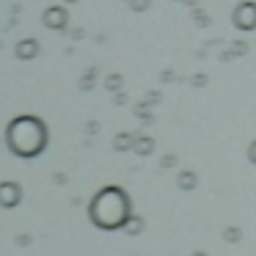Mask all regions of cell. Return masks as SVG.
<instances>
[{
	"label": "cell",
	"instance_id": "cell-5",
	"mask_svg": "<svg viewBox=\"0 0 256 256\" xmlns=\"http://www.w3.org/2000/svg\"><path fill=\"white\" fill-rule=\"evenodd\" d=\"M17 201H20V188L17 184H8V182L0 184V204L3 206H17Z\"/></svg>",
	"mask_w": 256,
	"mask_h": 256
},
{
	"label": "cell",
	"instance_id": "cell-7",
	"mask_svg": "<svg viewBox=\"0 0 256 256\" xmlns=\"http://www.w3.org/2000/svg\"><path fill=\"white\" fill-rule=\"evenodd\" d=\"M127 6L132 8L135 14H144V12H149V8H152V0H127Z\"/></svg>",
	"mask_w": 256,
	"mask_h": 256
},
{
	"label": "cell",
	"instance_id": "cell-2",
	"mask_svg": "<svg viewBox=\"0 0 256 256\" xmlns=\"http://www.w3.org/2000/svg\"><path fill=\"white\" fill-rule=\"evenodd\" d=\"M232 25L242 34L256 30V0H240L232 8Z\"/></svg>",
	"mask_w": 256,
	"mask_h": 256
},
{
	"label": "cell",
	"instance_id": "cell-1",
	"mask_svg": "<svg viewBox=\"0 0 256 256\" xmlns=\"http://www.w3.org/2000/svg\"><path fill=\"white\" fill-rule=\"evenodd\" d=\"M6 144L20 157H36L47 146V127L36 116H17L6 130Z\"/></svg>",
	"mask_w": 256,
	"mask_h": 256
},
{
	"label": "cell",
	"instance_id": "cell-13",
	"mask_svg": "<svg viewBox=\"0 0 256 256\" xmlns=\"http://www.w3.org/2000/svg\"><path fill=\"white\" fill-rule=\"evenodd\" d=\"M64 3H69V6H72V3H78V0H61V6H64Z\"/></svg>",
	"mask_w": 256,
	"mask_h": 256
},
{
	"label": "cell",
	"instance_id": "cell-6",
	"mask_svg": "<svg viewBox=\"0 0 256 256\" xmlns=\"http://www.w3.org/2000/svg\"><path fill=\"white\" fill-rule=\"evenodd\" d=\"M245 52H248V44H245V42H234L232 47H228L226 52H223V61H228V58H237V56H245Z\"/></svg>",
	"mask_w": 256,
	"mask_h": 256
},
{
	"label": "cell",
	"instance_id": "cell-3",
	"mask_svg": "<svg viewBox=\"0 0 256 256\" xmlns=\"http://www.w3.org/2000/svg\"><path fill=\"white\" fill-rule=\"evenodd\" d=\"M42 22H44V28L50 30H66L69 28V12L66 6H47L44 14H42Z\"/></svg>",
	"mask_w": 256,
	"mask_h": 256
},
{
	"label": "cell",
	"instance_id": "cell-10",
	"mask_svg": "<svg viewBox=\"0 0 256 256\" xmlns=\"http://www.w3.org/2000/svg\"><path fill=\"white\" fill-rule=\"evenodd\" d=\"M91 86H94V72H88L83 78V83H80V88H91Z\"/></svg>",
	"mask_w": 256,
	"mask_h": 256
},
{
	"label": "cell",
	"instance_id": "cell-9",
	"mask_svg": "<svg viewBox=\"0 0 256 256\" xmlns=\"http://www.w3.org/2000/svg\"><path fill=\"white\" fill-rule=\"evenodd\" d=\"M105 86H108V88H110V91H116L118 86H122V74H110V78L105 80Z\"/></svg>",
	"mask_w": 256,
	"mask_h": 256
},
{
	"label": "cell",
	"instance_id": "cell-8",
	"mask_svg": "<svg viewBox=\"0 0 256 256\" xmlns=\"http://www.w3.org/2000/svg\"><path fill=\"white\" fill-rule=\"evenodd\" d=\"M193 20H196V25H201V28H206V25H210V17H206L204 8H193Z\"/></svg>",
	"mask_w": 256,
	"mask_h": 256
},
{
	"label": "cell",
	"instance_id": "cell-11",
	"mask_svg": "<svg viewBox=\"0 0 256 256\" xmlns=\"http://www.w3.org/2000/svg\"><path fill=\"white\" fill-rule=\"evenodd\" d=\"M248 154H250V162H256V140L250 144V149H248Z\"/></svg>",
	"mask_w": 256,
	"mask_h": 256
},
{
	"label": "cell",
	"instance_id": "cell-4",
	"mask_svg": "<svg viewBox=\"0 0 256 256\" xmlns=\"http://www.w3.org/2000/svg\"><path fill=\"white\" fill-rule=\"evenodd\" d=\"M39 42L36 39H20L17 47H14V56L20 58V61H34L36 56H39Z\"/></svg>",
	"mask_w": 256,
	"mask_h": 256
},
{
	"label": "cell",
	"instance_id": "cell-12",
	"mask_svg": "<svg viewBox=\"0 0 256 256\" xmlns=\"http://www.w3.org/2000/svg\"><path fill=\"white\" fill-rule=\"evenodd\" d=\"M179 3H188V6H193V8L198 6V0H179Z\"/></svg>",
	"mask_w": 256,
	"mask_h": 256
}]
</instances>
